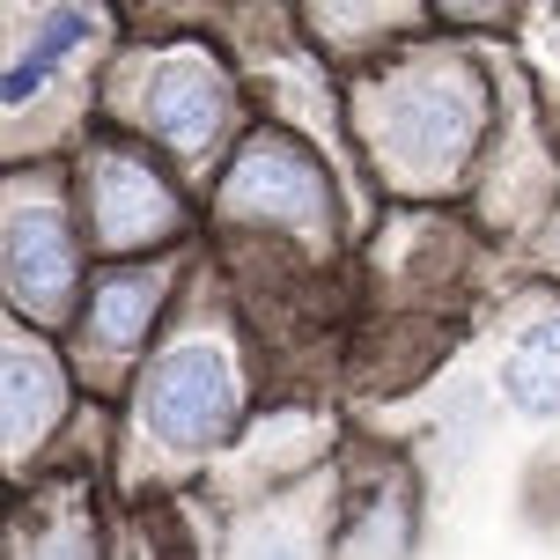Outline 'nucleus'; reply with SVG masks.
I'll use <instances>...</instances> for the list:
<instances>
[{
  "instance_id": "nucleus-1",
  "label": "nucleus",
  "mask_w": 560,
  "mask_h": 560,
  "mask_svg": "<svg viewBox=\"0 0 560 560\" xmlns=\"http://www.w3.org/2000/svg\"><path fill=\"white\" fill-rule=\"evenodd\" d=\"M479 112L487 104H479V82L465 67H420L376 96V133H384L392 163H406L413 177H435L472 148Z\"/></svg>"
},
{
  "instance_id": "nucleus-2",
  "label": "nucleus",
  "mask_w": 560,
  "mask_h": 560,
  "mask_svg": "<svg viewBox=\"0 0 560 560\" xmlns=\"http://www.w3.org/2000/svg\"><path fill=\"white\" fill-rule=\"evenodd\" d=\"M140 420L177 450H199V443H222L229 420H236V369H229L222 347H170L163 362L148 369L140 384Z\"/></svg>"
},
{
  "instance_id": "nucleus-3",
  "label": "nucleus",
  "mask_w": 560,
  "mask_h": 560,
  "mask_svg": "<svg viewBox=\"0 0 560 560\" xmlns=\"http://www.w3.org/2000/svg\"><path fill=\"white\" fill-rule=\"evenodd\" d=\"M222 199L244 207V214H273V222H317L325 214V170L310 163L295 140L252 133L244 155H236V170H229Z\"/></svg>"
},
{
  "instance_id": "nucleus-4",
  "label": "nucleus",
  "mask_w": 560,
  "mask_h": 560,
  "mask_svg": "<svg viewBox=\"0 0 560 560\" xmlns=\"http://www.w3.org/2000/svg\"><path fill=\"white\" fill-rule=\"evenodd\" d=\"M74 236L59 214L45 207H15L8 214V295L30 310V317H52L67 295H74Z\"/></svg>"
},
{
  "instance_id": "nucleus-5",
  "label": "nucleus",
  "mask_w": 560,
  "mask_h": 560,
  "mask_svg": "<svg viewBox=\"0 0 560 560\" xmlns=\"http://www.w3.org/2000/svg\"><path fill=\"white\" fill-rule=\"evenodd\" d=\"M148 126L155 140H170L177 155H199L222 140V118H229V96H222V74L207 59H170L163 74L148 82Z\"/></svg>"
},
{
  "instance_id": "nucleus-6",
  "label": "nucleus",
  "mask_w": 560,
  "mask_h": 560,
  "mask_svg": "<svg viewBox=\"0 0 560 560\" xmlns=\"http://www.w3.org/2000/svg\"><path fill=\"white\" fill-rule=\"evenodd\" d=\"M89 214L104 244H148L170 229V192L133 163V155H96L89 170Z\"/></svg>"
},
{
  "instance_id": "nucleus-7",
  "label": "nucleus",
  "mask_w": 560,
  "mask_h": 560,
  "mask_svg": "<svg viewBox=\"0 0 560 560\" xmlns=\"http://www.w3.org/2000/svg\"><path fill=\"white\" fill-rule=\"evenodd\" d=\"M89 30H96V8H89V0H59V8H45V15L30 23V37L15 45V59H8V112H23L30 96L52 82Z\"/></svg>"
},
{
  "instance_id": "nucleus-8",
  "label": "nucleus",
  "mask_w": 560,
  "mask_h": 560,
  "mask_svg": "<svg viewBox=\"0 0 560 560\" xmlns=\"http://www.w3.org/2000/svg\"><path fill=\"white\" fill-rule=\"evenodd\" d=\"M502 398L532 420L560 413V310H546L538 325L516 332V347L502 354Z\"/></svg>"
},
{
  "instance_id": "nucleus-9",
  "label": "nucleus",
  "mask_w": 560,
  "mask_h": 560,
  "mask_svg": "<svg viewBox=\"0 0 560 560\" xmlns=\"http://www.w3.org/2000/svg\"><path fill=\"white\" fill-rule=\"evenodd\" d=\"M163 303V273H104L89 295V332L104 347H140V332L155 325Z\"/></svg>"
},
{
  "instance_id": "nucleus-10",
  "label": "nucleus",
  "mask_w": 560,
  "mask_h": 560,
  "mask_svg": "<svg viewBox=\"0 0 560 560\" xmlns=\"http://www.w3.org/2000/svg\"><path fill=\"white\" fill-rule=\"evenodd\" d=\"M52 398H59V369L45 362V347L8 339V435L37 443V428L52 420Z\"/></svg>"
},
{
  "instance_id": "nucleus-11",
  "label": "nucleus",
  "mask_w": 560,
  "mask_h": 560,
  "mask_svg": "<svg viewBox=\"0 0 560 560\" xmlns=\"http://www.w3.org/2000/svg\"><path fill=\"white\" fill-rule=\"evenodd\" d=\"M443 8H457V15H472V8H487V0H443Z\"/></svg>"
},
{
  "instance_id": "nucleus-12",
  "label": "nucleus",
  "mask_w": 560,
  "mask_h": 560,
  "mask_svg": "<svg viewBox=\"0 0 560 560\" xmlns=\"http://www.w3.org/2000/svg\"><path fill=\"white\" fill-rule=\"evenodd\" d=\"M553 244H560V236H553Z\"/></svg>"
}]
</instances>
